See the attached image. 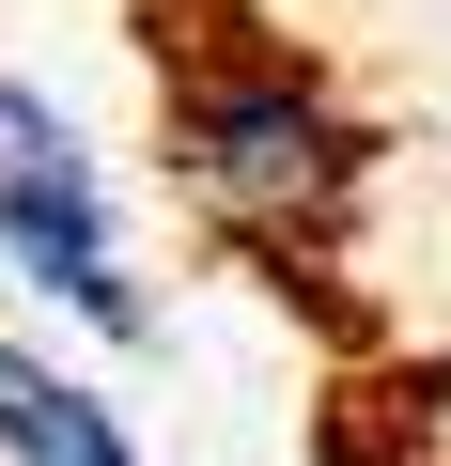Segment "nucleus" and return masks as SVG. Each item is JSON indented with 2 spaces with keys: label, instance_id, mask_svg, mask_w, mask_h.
<instances>
[{
  "label": "nucleus",
  "instance_id": "f257e3e1",
  "mask_svg": "<svg viewBox=\"0 0 451 466\" xmlns=\"http://www.w3.org/2000/svg\"><path fill=\"white\" fill-rule=\"evenodd\" d=\"M171 187L250 249H312L358 202V125L296 63H202V78H171Z\"/></svg>",
  "mask_w": 451,
  "mask_h": 466
},
{
  "label": "nucleus",
  "instance_id": "f03ea898",
  "mask_svg": "<svg viewBox=\"0 0 451 466\" xmlns=\"http://www.w3.org/2000/svg\"><path fill=\"white\" fill-rule=\"evenodd\" d=\"M0 265H16L47 311H78L94 342H156V296L125 280L109 171H94V140H78L32 78H0Z\"/></svg>",
  "mask_w": 451,
  "mask_h": 466
},
{
  "label": "nucleus",
  "instance_id": "7ed1b4c3",
  "mask_svg": "<svg viewBox=\"0 0 451 466\" xmlns=\"http://www.w3.org/2000/svg\"><path fill=\"white\" fill-rule=\"evenodd\" d=\"M0 466H140V451H125L109 389H78L32 342H0Z\"/></svg>",
  "mask_w": 451,
  "mask_h": 466
}]
</instances>
